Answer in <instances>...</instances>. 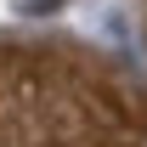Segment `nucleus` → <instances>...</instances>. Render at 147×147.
Wrapping results in <instances>:
<instances>
[{"label": "nucleus", "mask_w": 147, "mask_h": 147, "mask_svg": "<svg viewBox=\"0 0 147 147\" xmlns=\"http://www.w3.org/2000/svg\"><path fill=\"white\" fill-rule=\"evenodd\" d=\"M0 147H147V91L74 40L0 34Z\"/></svg>", "instance_id": "nucleus-1"}]
</instances>
